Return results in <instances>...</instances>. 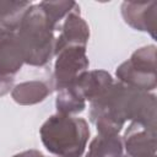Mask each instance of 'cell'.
I'll return each instance as SVG.
<instances>
[{"instance_id": "6da1fadb", "label": "cell", "mask_w": 157, "mask_h": 157, "mask_svg": "<svg viewBox=\"0 0 157 157\" xmlns=\"http://www.w3.org/2000/svg\"><path fill=\"white\" fill-rule=\"evenodd\" d=\"M90 120L98 134L103 135L119 134L128 120L156 130V96L119 81L114 82L102 97L90 103Z\"/></svg>"}, {"instance_id": "7a4b0ae2", "label": "cell", "mask_w": 157, "mask_h": 157, "mask_svg": "<svg viewBox=\"0 0 157 157\" xmlns=\"http://www.w3.org/2000/svg\"><path fill=\"white\" fill-rule=\"evenodd\" d=\"M56 31L58 27L48 20L39 4H33L16 31L25 64L44 66L53 59Z\"/></svg>"}, {"instance_id": "3957f363", "label": "cell", "mask_w": 157, "mask_h": 157, "mask_svg": "<svg viewBox=\"0 0 157 157\" xmlns=\"http://www.w3.org/2000/svg\"><path fill=\"white\" fill-rule=\"evenodd\" d=\"M45 150L56 157H81L90 139V128L83 118L54 114L39 129Z\"/></svg>"}, {"instance_id": "277c9868", "label": "cell", "mask_w": 157, "mask_h": 157, "mask_svg": "<svg viewBox=\"0 0 157 157\" xmlns=\"http://www.w3.org/2000/svg\"><path fill=\"white\" fill-rule=\"evenodd\" d=\"M156 50L155 44L136 49L129 60L117 67L115 75L119 82L146 92L155 91L157 87Z\"/></svg>"}, {"instance_id": "5b68a950", "label": "cell", "mask_w": 157, "mask_h": 157, "mask_svg": "<svg viewBox=\"0 0 157 157\" xmlns=\"http://www.w3.org/2000/svg\"><path fill=\"white\" fill-rule=\"evenodd\" d=\"M55 56L52 86L56 92L74 85L81 75L88 71L90 61L86 47L69 45L55 53Z\"/></svg>"}, {"instance_id": "8992f818", "label": "cell", "mask_w": 157, "mask_h": 157, "mask_svg": "<svg viewBox=\"0 0 157 157\" xmlns=\"http://www.w3.org/2000/svg\"><path fill=\"white\" fill-rule=\"evenodd\" d=\"M121 16L126 25L141 32H147L156 38L157 22V2H136L124 1L121 4Z\"/></svg>"}, {"instance_id": "52a82bcc", "label": "cell", "mask_w": 157, "mask_h": 157, "mask_svg": "<svg viewBox=\"0 0 157 157\" xmlns=\"http://www.w3.org/2000/svg\"><path fill=\"white\" fill-rule=\"evenodd\" d=\"M90 39V27L81 17L80 6L77 5L61 22L59 27V36L55 40V53L69 45L86 47Z\"/></svg>"}, {"instance_id": "ba28073f", "label": "cell", "mask_w": 157, "mask_h": 157, "mask_svg": "<svg viewBox=\"0 0 157 157\" xmlns=\"http://www.w3.org/2000/svg\"><path fill=\"white\" fill-rule=\"evenodd\" d=\"M25 64L16 32L0 29V75L13 76Z\"/></svg>"}, {"instance_id": "9c48e42d", "label": "cell", "mask_w": 157, "mask_h": 157, "mask_svg": "<svg viewBox=\"0 0 157 157\" xmlns=\"http://www.w3.org/2000/svg\"><path fill=\"white\" fill-rule=\"evenodd\" d=\"M125 155L156 153V130L131 121L123 136Z\"/></svg>"}, {"instance_id": "30bf717a", "label": "cell", "mask_w": 157, "mask_h": 157, "mask_svg": "<svg viewBox=\"0 0 157 157\" xmlns=\"http://www.w3.org/2000/svg\"><path fill=\"white\" fill-rule=\"evenodd\" d=\"M114 83L112 75L105 70L86 71L81 75L74 86L81 92L83 98L90 103L102 97Z\"/></svg>"}, {"instance_id": "8fae6325", "label": "cell", "mask_w": 157, "mask_h": 157, "mask_svg": "<svg viewBox=\"0 0 157 157\" xmlns=\"http://www.w3.org/2000/svg\"><path fill=\"white\" fill-rule=\"evenodd\" d=\"M53 91L52 82L31 80L13 86L11 97L20 105H33L43 102Z\"/></svg>"}, {"instance_id": "7c38bea8", "label": "cell", "mask_w": 157, "mask_h": 157, "mask_svg": "<svg viewBox=\"0 0 157 157\" xmlns=\"http://www.w3.org/2000/svg\"><path fill=\"white\" fill-rule=\"evenodd\" d=\"M85 157H125L123 136L98 134L91 141Z\"/></svg>"}, {"instance_id": "4fadbf2b", "label": "cell", "mask_w": 157, "mask_h": 157, "mask_svg": "<svg viewBox=\"0 0 157 157\" xmlns=\"http://www.w3.org/2000/svg\"><path fill=\"white\" fill-rule=\"evenodd\" d=\"M32 5L31 1L0 0V29L16 32Z\"/></svg>"}, {"instance_id": "5bb4252c", "label": "cell", "mask_w": 157, "mask_h": 157, "mask_svg": "<svg viewBox=\"0 0 157 157\" xmlns=\"http://www.w3.org/2000/svg\"><path fill=\"white\" fill-rule=\"evenodd\" d=\"M55 108L58 114L75 115L82 113L86 108V99L81 92L74 86H69L58 91L55 99Z\"/></svg>"}, {"instance_id": "9a60e30c", "label": "cell", "mask_w": 157, "mask_h": 157, "mask_svg": "<svg viewBox=\"0 0 157 157\" xmlns=\"http://www.w3.org/2000/svg\"><path fill=\"white\" fill-rule=\"evenodd\" d=\"M78 4L75 1H40L39 6L42 7L43 12L48 17V20L58 27L63 22V20L77 6Z\"/></svg>"}, {"instance_id": "2e32d148", "label": "cell", "mask_w": 157, "mask_h": 157, "mask_svg": "<svg viewBox=\"0 0 157 157\" xmlns=\"http://www.w3.org/2000/svg\"><path fill=\"white\" fill-rule=\"evenodd\" d=\"M15 78L13 76H4L0 75V97L7 94L13 88Z\"/></svg>"}, {"instance_id": "e0dca14e", "label": "cell", "mask_w": 157, "mask_h": 157, "mask_svg": "<svg viewBox=\"0 0 157 157\" xmlns=\"http://www.w3.org/2000/svg\"><path fill=\"white\" fill-rule=\"evenodd\" d=\"M12 157H47V156H44V155H43L40 151H38V150H27V151L16 153V155L12 156Z\"/></svg>"}, {"instance_id": "ac0fdd59", "label": "cell", "mask_w": 157, "mask_h": 157, "mask_svg": "<svg viewBox=\"0 0 157 157\" xmlns=\"http://www.w3.org/2000/svg\"><path fill=\"white\" fill-rule=\"evenodd\" d=\"M125 157H157L156 153H137V155H125Z\"/></svg>"}]
</instances>
